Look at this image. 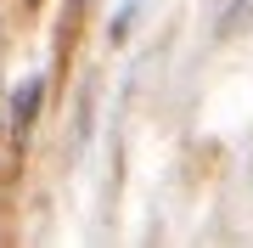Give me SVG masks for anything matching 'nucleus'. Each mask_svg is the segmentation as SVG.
<instances>
[{
  "label": "nucleus",
  "mask_w": 253,
  "mask_h": 248,
  "mask_svg": "<svg viewBox=\"0 0 253 248\" xmlns=\"http://www.w3.org/2000/svg\"><path fill=\"white\" fill-rule=\"evenodd\" d=\"M34 107H40V79H28L17 101H11V119H17V130H28V119H34Z\"/></svg>",
  "instance_id": "1"
}]
</instances>
